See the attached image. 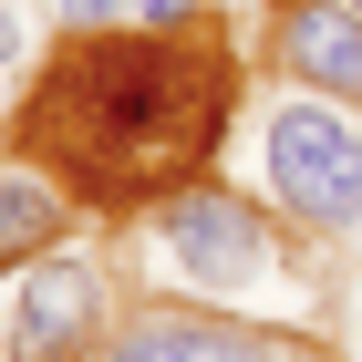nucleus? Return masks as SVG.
I'll use <instances>...</instances> for the list:
<instances>
[{
    "label": "nucleus",
    "mask_w": 362,
    "mask_h": 362,
    "mask_svg": "<svg viewBox=\"0 0 362 362\" xmlns=\"http://www.w3.org/2000/svg\"><path fill=\"white\" fill-rule=\"evenodd\" d=\"M104 238H114V269H124L135 300H197V310H249V321H310L321 332L310 300L332 290V259L300 228H279L228 166L135 207V218H114Z\"/></svg>",
    "instance_id": "f03ea898"
},
{
    "label": "nucleus",
    "mask_w": 362,
    "mask_h": 362,
    "mask_svg": "<svg viewBox=\"0 0 362 362\" xmlns=\"http://www.w3.org/2000/svg\"><path fill=\"white\" fill-rule=\"evenodd\" d=\"M249 197L279 228H300L321 259H362V104H332L310 83H249Z\"/></svg>",
    "instance_id": "7ed1b4c3"
},
{
    "label": "nucleus",
    "mask_w": 362,
    "mask_h": 362,
    "mask_svg": "<svg viewBox=\"0 0 362 362\" xmlns=\"http://www.w3.org/2000/svg\"><path fill=\"white\" fill-rule=\"evenodd\" d=\"M93 362H341L310 321H249V310H197V300H124Z\"/></svg>",
    "instance_id": "39448f33"
},
{
    "label": "nucleus",
    "mask_w": 362,
    "mask_h": 362,
    "mask_svg": "<svg viewBox=\"0 0 362 362\" xmlns=\"http://www.w3.org/2000/svg\"><path fill=\"white\" fill-rule=\"evenodd\" d=\"M52 52V21H42V0H0V124H11V104H21L31 62Z\"/></svg>",
    "instance_id": "1a4fd4ad"
},
{
    "label": "nucleus",
    "mask_w": 362,
    "mask_h": 362,
    "mask_svg": "<svg viewBox=\"0 0 362 362\" xmlns=\"http://www.w3.org/2000/svg\"><path fill=\"white\" fill-rule=\"evenodd\" d=\"M83 197L62 187L42 156H31L21 135H0V269H21V259L62 249V238H83Z\"/></svg>",
    "instance_id": "0eeeda50"
},
{
    "label": "nucleus",
    "mask_w": 362,
    "mask_h": 362,
    "mask_svg": "<svg viewBox=\"0 0 362 362\" xmlns=\"http://www.w3.org/2000/svg\"><path fill=\"white\" fill-rule=\"evenodd\" d=\"M197 11H218V0H42L52 31H176Z\"/></svg>",
    "instance_id": "6e6552de"
},
{
    "label": "nucleus",
    "mask_w": 362,
    "mask_h": 362,
    "mask_svg": "<svg viewBox=\"0 0 362 362\" xmlns=\"http://www.w3.org/2000/svg\"><path fill=\"white\" fill-rule=\"evenodd\" d=\"M238 104H249L238 21L197 11L176 31H52V52L31 62L0 135H21L83 197V218L114 228L197 176H218Z\"/></svg>",
    "instance_id": "f257e3e1"
},
{
    "label": "nucleus",
    "mask_w": 362,
    "mask_h": 362,
    "mask_svg": "<svg viewBox=\"0 0 362 362\" xmlns=\"http://www.w3.org/2000/svg\"><path fill=\"white\" fill-rule=\"evenodd\" d=\"M259 52H269L279 83H310V93H332V104H362V0H269Z\"/></svg>",
    "instance_id": "423d86ee"
},
{
    "label": "nucleus",
    "mask_w": 362,
    "mask_h": 362,
    "mask_svg": "<svg viewBox=\"0 0 362 362\" xmlns=\"http://www.w3.org/2000/svg\"><path fill=\"white\" fill-rule=\"evenodd\" d=\"M124 269H114V238H62V249L0 269V362H93L104 332L124 321Z\"/></svg>",
    "instance_id": "20e7f679"
}]
</instances>
